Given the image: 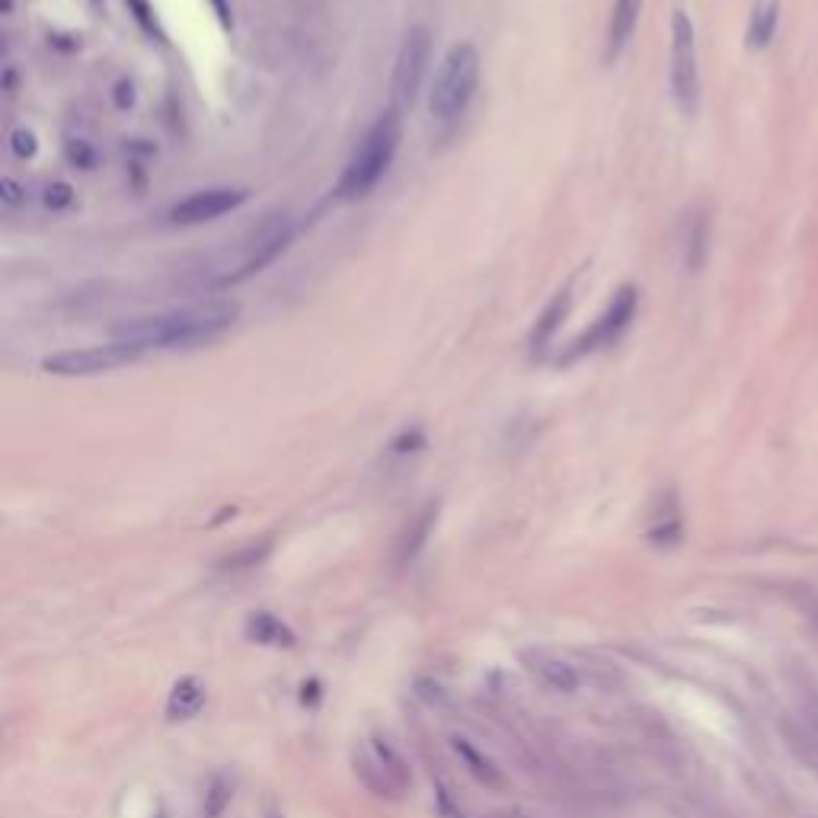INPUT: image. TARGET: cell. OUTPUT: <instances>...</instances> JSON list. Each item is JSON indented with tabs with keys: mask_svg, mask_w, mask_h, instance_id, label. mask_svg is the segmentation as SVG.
I'll use <instances>...</instances> for the list:
<instances>
[{
	"mask_svg": "<svg viewBox=\"0 0 818 818\" xmlns=\"http://www.w3.org/2000/svg\"><path fill=\"white\" fill-rule=\"evenodd\" d=\"M243 202H247V189H231V186L199 189L170 208V221L186 224V227L205 224V221H215V218L227 215V211H237Z\"/></svg>",
	"mask_w": 818,
	"mask_h": 818,
	"instance_id": "cell-7",
	"label": "cell"
},
{
	"mask_svg": "<svg viewBox=\"0 0 818 818\" xmlns=\"http://www.w3.org/2000/svg\"><path fill=\"white\" fill-rule=\"evenodd\" d=\"M566 310H569V291H560L547 304V310L541 314V320H537V326H534V336H531L534 349H544V342L556 333V326H560V320L566 317Z\"/></svg>",
	"mask_w": 818,
	"mask_h": 818,
	"instance_id": "cell-14",
	"label": "cell"
},
{
	"mask_svg": "<svg viewBox=\"0 0 818 818\" xmlns=\"http://www.w3.org/2000/svg\"><path fill=\"white\" fill-rule=\"evenodd\" d=\"M480 87V52L470 42H457L448 48V55L441 58L435 84L429 90V109L435 119H457L464 116L467 106L473 103Z\"/></svg>",
	"mask_w": 818,
	"mask_h": 818,
	"instance_id": "cell-3",
	"label": "cell"
},
{
	"mask_svg": "<svg viewBox=\"0 0 818 818\" xmlns=\"http://www.w3.org/2000/svg\"><path fill=\"white\" fill-rule=\"evenodd\" d=\"M528 668L531 672L541 678L550 691H560V694H572L579 687V672L572 668L569 662L563 659H556V656H547V652H534V656H528Z\"/></svg>",
	"mask_w": 818,
	"mask_h": 818,
	"instance_id": "cell-12",
	"label": "cell"
},
{
	"mask_svg": "<svg viewBox=\"0 0 818 818\" xmlns=\"http://www.w3.org/2000/svg\"><path fill=\"white\" fill-rule=\"evenodd\" d=\"M237 317H240L237 301H202V304L167 310V314L141 317L135 323L122 326L116 339L132 342L141 352L189 349V346H202V342L224 336L237 323Z\"/></svg>",
	"mask_w": 818,
	"mask_h": 818,
	"instance_id": "cell-1",
	"label": "cell"
},
{
	"mask_svg": "<svg viewBox=\"0 0 818 818\" xmlns=\"http://www.w3.org/2000/svg\"><path fill=\"white\" fill-rule=\"evenodd\" d=\"M141 355L138 346L125 339L106 342V346H87V349H68L58 352L52 358H45L42 368L61 374V378H90V374H103V371H116L128 362H135Z\"/></svg>",
	"mask_w": 818,
	"mask_h": 818,
	"instance_id": "cell-5",
	"label": "cell"
},
{
	"mask_svg": "<svg viewBox=\"0 0 818 818\" xmlns=\"http://www.w3.org/2000/svg\"><path fill=\"white\" fill-rule=\"evenodd\" d=\"M643 0H614L611 23H608V61H614L633 39L636 23H640Z\"/></svg>",
	"mask_w": 818,
	"mask_h": 818,
	"instance_id": "cell-10",
	"label": "cell"
},
{
	"mask_svg": "<svg viewBox=\"0 0 818 818\" xmlns=\"http://www.w3.org/2000/svg\"><path fill=\"white\" fill-rule=\"evenodd\" d=\"M250 633L256 636L259 643H275V646H278V643H285V646L291 643V633H288L282 624H278V620H275L272 614H256V617L250 620Z\"/></svg>",
	"mask_w": 818,
	"mask_h": 818,
	"instance_id": "cell-17",
	"label": "cell"
},
{
	"mask_svg": "<svg viewBox=\"0 0 818 818\" xmlns=\"http://www.w3.org/2000/svg\"><path fill=\"white\" fill-rule=\"evenodd\" d=\"M672 100L681 116H697L700 109V68H697V32L687 10L672 13V64H668Z\"/></svg>",
	"mask_w": 818,
	"mask_h": 818,
	"instance_id": "cell-4",
	"label": "cell"
},
{
	"mask_svg": "<svg viewBox=\"0 0 818 818\" xmlns=\"http://www.w3.org/2000/svg\"><path fill=\"white\" fill-rule=\"evenodd\" d=\"M454 751L461 758H467V764H470V771L477 774L480 780H486V783H493V787H502V777H499V771L493 767V761L489 758H480L477 751H473L464 739H454Z\"/></svg>",
	"mask_w": 818,
	"mask_h": 818,
	"instance_id": "cell-16",
	"label": "cell"
},
{
	"mask_svg": "<svg viewBox=\"0 0 818 818\" xmlns=\"http://www.w3.org/2000/svg\"><path fill=\"white\" fill-rule=\"evenodd\" d=\"M432 521H435V509H425V515L413 525V534L406 531V541H403V547H400V560H409V556H416V550L425 544V534H429Z\"/></svg>",
	"mask_w": 818,
	"mask_h": 818,
	"instance_id": "cell-18",
	"label": "cell"
},
{
	"mask_svg": "<svg viewBox=\"0 0 818 818\" xmlns=\"http://www.w3.org/2000/svg\"><path fill=\"white\" fill-rule=\"evenodd\" d=\"M633 314H636V291L627 285V288H620V291L614 294L611 304L604 307V314L595 320L592 330H588V333L576 342V352H572V355L592 352V349H598V346H608V342H614V339L630 326Z\"/></svg>",
	"mask_w": 818,
	"mask_h": 818,
	"instance_id": "cell-8",
	"label": "cell"
},
{
	"mask_svg": "<svg viewBox=\"0 0 818 818\" xmlns=\"http://www.w3.org/2000/svg\"><path fill=\"white\" fill-rule=\"evenodd\" d=\"M205 684L199 678H183L170 694V703H167V713L170 719H192L199 716L202 707H205Z\"/></svg>",
	"mask_w": 818,
	"mask_h": 818,
	"instance_id": "cell-13",
	"label": "cell"
},
{
	"mask_svg": "<svg viewBox=\"0 0 818 818\" xmlns=\"http://www.w3.org/2000/svg\"><path fill=\"white\" fill-rule=\"evenodd\" d=\"M403 141V122L394 109L384 112V116L374 119V125L365 132V138L358 141L352 151L346 170L339 176V199H365V195L381 183L384 173L390 170V163L397 157V147Z\"/></svg>",
	"mask_w": 818,
	"mask_h": 818,
	"instance_id": "cell-2",
	"label": "cell"
},
{
	"mask_svg": "<svg viewBox=\"0 0 818 818\" xmlns=\"http://www.w3.org/2000/svg\"><path fill=\"white\" fill-rule=\"evenodd\" d=\"M777 23H780V0H755V7H751V16H748V29H745L748 52H764V48L774 42Z\"/></svg>",
	"mask_w": 818,
	"mask_h": 818,
	"instance_id": "cell-11",
	"label": "cell"
},
{
	"mask_svg": "<svg viewBox=\"0 0 818 818\" xmlns=\"http://www.w3.org/2000/svg\"><path fill=\"white\" fill-rule=\"evenodd\" d=\"M710 250V224L707 218H694L687 227V269H700Z\"/></svg>",
	"mask_w": 818,
	"mask_h": 818,
	"instance_id": "cell-15",
	"label": "cell"
},
{
	"mask_svg": "<svg viewBox=\"0 0 818 818\" xmlns=\"http://www.w3.org/2000/svg\"><path fill=\"white\" fill-rule=\"evenodd\" d=\"M288 243H291V224L288 221L269 224L266 231H263V237H259L256 250L247 256V263L240 266L237 275H227L224 285H237V282H243V278H250L253 272H263L275 256H282L288 250Z\"/></svg>",
	"mask_w": 818,
	"mask_h": 818,
	"instance_id": "cell-9",
	"label": "cell"
},
{
	"mask_svg": "<svg viewBox=\"0 0 818 818\" xmlns=\"http://www.w3.org/2000/svg\"><path fill=\"white\" fill-rule=\"evenodd\" d=\"M429 64H432V36L425 26H413L400 45L397 68H394V93L400 103H413L419 96L422 80L429 74Z\"/></svg>",
	"mask_w": 818,
	"mask_h": 818,
	"instance_id": "cell-6",
	"label": "cell"
},
{
	"mask_svg": "<svg viewBox=\"0 0 818 818\" xmlns=\"http://www.w3.org/2000/svg\"><path fill=\"white\" fill-rule=\"evenodd\" d=\"M13 151L20 154V157H29V154H36V138H32L29 132H13Z\"/></svg>",
	"mask_w": 818,
	"mask_h": 818,
	"instance_id": "cell-19",
	"label": "cell"
}]
</instances>
